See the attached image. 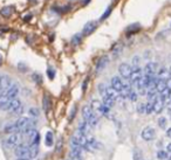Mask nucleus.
I'll return each instance as SVG.
<instances>
[{"mask_svg":"<svg viewBox=\"0 0 171 160\" xmlns=\"http://www.w3.org/2000/svg\"><path fill=\"white\" fill-rule=\"evenodd\" d=\"M39 153V145H27L21 144L17 149H14V155L18 159H30L33 160Z\"/></svg>","mask_w":171,"mask_h":160,"instance_id":"nucleus-1","label":"nucleus"},{"mask_svg":"<svg viewBox=\"0 0 171 160\" xmlns=\"http://www.w3.org/2000/svg\"><path fill=\"white\" fill-rule=\"evenodd\" d=\"M82 117L85 119V122L89 124L90 128H95L98 124V118H97L96 113L93 111V109L89 105H85L82 107Z\"/></svg>","mask_w":171,"mask_h":160,"instance_id":"nucleus-2","label":"nucleus"},{"mask_svg":"<svg viewBox=\"0 0 171 160\" xmlns=\"http://www.w3.org/2000/svg\"><path fill=\"white\" fill-rule=\"evenodd\" d=\"M22 133H11L8 134L6 138L4 139V145L7 147V149H17L19 145L23 144L22 141Z\"/></svg>","mask_w":171,"mask_h":160,"instance_id":"nucleus-3","label":"nucleus"},{"mask_svg":"<svg viewBox=\"0 0 171 160\" xmlns=\"http://www.w3.org/2000/svg\"><path fill=\"white\" fill-rule=\"evenodd\" d=\"M70 141H72L73 146H79V147H82V149H85L87 144H88V137L85 136V134H82L81 132L76 131L74 134H73Z\"/></svg>","mask_w":171,"mask_h":160,"instance_id":"nucleus-4","label":"nucleus"},{"mask_svg":"<svg viewBox=\"0 0 171 160\" xmlns=\"http://www.w3.org/2000/svg\"><path fill=\"white\" fill-rule=\"evenodd\" d=\"M23 110H25L23 104H22V102L19 98L12 99L11 105H10V109H8V112H10V113L15 115V116H20V115H22Z\"/></svg>","mask_w":171,"mask_h":160,"instance_id":"nucleus-5","label":"nucleus"},{"mask_svg":"<svg viewBox=\"0 0 171 160\" xmlns=\"http://www.w3.org/2000/svg\"><path fill=\"white\" fill-rule=\"evenodd\" d=\"M142 78H143V70L141 69L139 65H134V67H132V70H131L130 80H129L130 86H135Z\"/></svg>","mask_w":171,"mask_h":160,"instance_id":"nucleus-6","label":"nucleus"},{"mask_svg":"<svg viewBox=\"0 0 171 160\" xmlns=\"http://www.w3.org/2000/svg\"><path fill=\"white\" fill-rule=\"evenodd\" d=\"M13 84L12 78L7 75H1L0 76V92L2 94V96L5 95V92L10 89V86Z\"/></svg>","mask_w":171,"mask_h":160,"instance_id":"nucleus-7","label":"nucleus"},{"mask_svg":"<svg viewBox=\"0 0 171 160\" xmlns=\"http://www.w3.org/2000/svg\"><path fill=\"white\" fill-rule=\"evenodd\" d=\"M155 136H156V131H155V128H151V126L144 128L142 130V132H141V137H142L143 140H145V141L152 140V139L155 138Z\"/></svg>","mask_w":171,"mask_h":160,"instance_id":"nucleus-8","label":"nucleus"},{"mask_svg":"<svg viewBox=\"0 0 171 160\" xmlns=\"http://www.w3.org/2000/svg\"><path fill=\"white\" fill-rule=\"evenodd\" d=\"M131 70H132V67H130L128 63H121L120 67H118V71H120L121 76H122L124 80H127V81L130 80Z\"/></svg>","mask_w":171,"mask_h":160,"instance_id":"nucleus-9","label":"nucleus"},{"mask_svg":"<svg viewBox=\"0 0 171 160\" xmlns=\"http://www.w3.org/2000/svg\"><path fill=\"white\" fill-rule=\"evenodd\" d=\"M152 103H154V112H152V113L158 115V113H160V112L163 111V109H164V105H165V99L160 96V95H158L157 98H156Z\"/></svg>","mask_w":171,"mask_h":160,"instance_id":"nucleus-10","label":"nucleus"},{"mask_svg":"<svg viewBox=\"0 0 171 160\" xmlns=\"http://www.w3.org/2000/svg\"><path fill=\"white\" fill-rule=\"evenodd\" d=\"M111 86L115 91H117L118 94H121V92L123 91L124 82L122 81V78H121V77H118V76H114V77L111 78V86Z\"/></svg>","mask_w":171,"mask_h":160,"instance_id":"nucleus-11","label":"nucleus"},{"mask_svg":"<svg viewBox=\"0 0 171 160\" xmlns=\"http://www.w3.org/2000/svg\"><path fill=\"white\" fill-rule=\"evenodd\" d=\"M19 91H20L19 86H18L17 83H13V84L10 86V89L5 92V95H4V96L7 97V98H10V99H14V98H18Z\"/></svg>","mask_w":171,"mask_h":160,"instance_id":"nucleus-12","label":"nucleus"},{"mask_svg":"<svg viewBox=\"0 0 171 160\" xmlns=\"http://www.w3.org/2000/svg\"><path fill=\"white\" fill-rule=\"evenodd\" d=\"M97 28V22L95 21H88L85 25L83 29H82V34L83 35H90Z\"/></svg>","mask_w":171,"mask_h":160,"instance_id":"nucleus-13","label":"nucleus"},{"mask_svg":"<svg viewBox=\"0 0 171 160\" xmlns=\"http://www.w3.org/2000/svg\"><path fill=\"white\" fill-rule=\"evenodd\" d=\"M144 74L150 76H156L157 74V63L156 62H149L144 68Z\"/></svg>","mask_w":171,"mask_h":160,"instance_id":"nucleus-14","label":"nucleus"},{"mask_svg":"<svg viewBox=\"0 0 171 160\" xmlns=\"http://www.w3.org/2000/svg\"><path fill=\"white\" fill-rule=\"evenodd\" d=\"M109 63V57L108 56H102L98 61H97V63H96V71L97 73H100V71H102L106 67H107V64Z\"/></svg>","mask_w":171,"mask_h":160,"instance_id":"nucleus-15","label":"nucleus"},{"mask_svg":"<svg viewBox=\"0 0 171 160\" xmlns=\"http://www.w3.org/2000/svg\"><path fill=\"white\" fill-rule=\"evenodd\" d=\"M155 89H156V91L158 92V95H160L164 90H166L168 88H166V81L165 80H160V78H157V81H156V86H155Z\"/></svg>","mask_w":171,"mask_h":160,"instance_id":"nucleus-16","label":"nucleus"},{"mask_svg":"<svg viewBox=\"0 0 171 160\" xmlns=\"http://www.w3.org/2000/svg\"><path fill=\"white\" fill-rule=\"evenodd\" d=\"M70 157H75V158L82 159V157H83V149H82V147H79V146H73V145H72Z\"/></svg>","mask_w":171,"mask_h":160,"instance_id":"nucleus-17","label":"nucleus"},{"mask_svg":"<svg viewBox=\"0 0 171 160\" xmlns=\"http://www.w3.org/2000/svg\"><path fill=\"white\" fill-rule=\"evenodd\" d=\"M12 99L7 98V97L2 96L0 98V110L2 111H7L8 112V109H10V105H11Z\"/></svg>","mask_w":171,"mask_h":160,"instance_id":"nucleus-18","label":"nucleus"},{"mask_svg":"<svg viewBox=\"0 0 171 160\" xmlns=\"http://www.w3.org/2000/svg\"><path fill=\"white\" fill-rule=\"evenodd\" d=\"M89 130H90V126H89V124H88L87 122H85V120H82V122L80 123L79 128H77V131L81 132V133L85 134V136H87V133H89Z\"/></svg>","mask_w":171,"mask_h":160,"instance_id":"nucleus-19","label":"nucleus"},{"mask_svg":"<svg viewBox=\"0 0 171 160\" xmlns=\"http://www.w3.org/2000/svg\"><path fill=\"white\" fill-rule=\"evenodd\" d=\"M45 144H46V146H48V147H51V146H52V145L54 144L53 132L48 131V132L46 133V138H45Z\"/></svg>","mask_w":171,"mask_h":160,"instance_id":"nucleus-20","label":"nucleus"},{"mask_svg":"<svg viewBox=\"0 0 171 160\" xmlns=\"http://www.w3.org/2000/svg\"><path fill=\"white\" fill-rule=\"evenodd\" d=\"M12 13H13V7H12V6H5V7H2V8L0 10V14H1L2 17H5V18L11 17Z\"/></svg>","mask_w":171,"mask_h":160,"instance_id":"nucleus-21","label":"nucleus"},{"mask_svg":"<svg viewBox=\"0 0 171 160\" xmlns=\"http://www.w3.org/2000/svg\"><path fill=\"white\" fill-rule=\"evenodd\" d=\"M42 105H43L45 112H48L49 109H51V97L48 96V95H45V96H43Z\"/></svg>","mask_w":171,"mask_h":160,"instance_id":"nucleus-22","label":"nucleus"},{"mask_svg":"<svg viewBox=\"0 0 171 160\" xmlns=\"http://www.w3.org/2000/svg\"><path fill=\"white\" fill-rule=\"evenodd\" d=\"M82 41V34H80V33H76L73 35V38H72V40H70V43L73 44V46H79L80 43Z\"/></svg>","mask_w":171,"mask_h":160,"instance_id":"nucleus-23","label":"nucleus"},{"mask_svg":"<svg viewBox=\"0 0 171 160\" xmlns=\"http://www.w3.org/2000/svg\"><path fill=\"white\" fill-rule=\"evenodd\" d=\"M89 107L93 109V111H94V112H100V109H101V107H102V103H101L100 101L93 99Z\"/></svg>","mask_w":171,"mask_h":160,"instance_id":"nucleus-24","label":"nucleus"},{"mask_svg":"<svg viewBox=\"0 0 171 160\" xmlns=\"http://www.w3.org/2000/svg\"><path fill=\"white\" fill-rule=\"evenodd\" d=\"M102 104H103V105H106L107 107H109V109H110V107H114L115 102H114L113 99H110V98H109L108 96H106V95H104V96H102Z\"/></svg>","mask_w":171,"mask_h":160,"instance_id":"nucleus-25","label":"nucleus"},{"mask_svg":"<svg viewBox=\"0 0 171 160\" xmlns=\"http://www.w3.org/2000/svg\"><path fill=\"white\" fill-rule=\"evenodd\" d=\"M139 28H141V25H139V23H132V25L128 26V28H127V33H128V34L136 33V32H138L139 31Z\"/></svg>","mask_w":171,"mask_h":160,"instance_id":"nucleus-26","label":"nucleus"},{"mask_svg":"<svg viewBox=\"0 0 171 160\" xmlns=\"http://www.w3.org/2000/svg\"><path fill=\"white\" fill-rule=\"evenodd\" d=\"M28 113H30V117L34 119V118L39 117L40 111H39V109H36V107H31V109H30V111H28Z\"/></svg>","mask_w":171,"mask_h":160,"instance_id":"nucleus-27","label":"nucleus"},{"mask_svg":"<svg viewBox=\"0 0 171 160\" xmlns=\"http://www.w3.org/2000/svg\"><path fill=\"white\" fill-rule=\"evenodd\" d=\"M157 158L160 160H166L169 158V155H168V152L166 151H163V149H160L157 152Z\"/></svg>","mask_w":171,"mask_h":160,"instance_id":"nucleus-28","label":"nucleus"},{"mask_svg":"<svg viewBox=\"0 0 171 160\" xmlns=\"http://www.w3.org/2000/svg\"><path fill=\"white\" fill-rule=\"evenodd\" d=\"M127 98H129L131 102H136V101H137V92H136L134 89H131L130 92L128 94V97H127Z\"/></svg>","mask_w":171,"mask_h":160,"instance_id":"nucleus-29","label":"nucleus"},{"mask_svg":"<svg viewBox=\"0 0 171 160\" xmlns=\"http://www.w3.org/2000/svg\"><path fill=\"white\" fill-rule=\"evenodd\" d=\"M137 111L138 113L143 115V113H147V107H145V103H139L137 105Z\"/></svg>","mask_w":171,"mask_h":160,"instance_id":"nucleus-30","label":"nucleus"},{"mask_svg":"<svg viewBox=\"0 0 171 160\" xmlns=\"http://www.w3.org/2000/svg\"><path fill=\"white\" fill-rule=\"evenodd\" d=\"M32 78L36 84H41V83H42V77H41V75H39L35 73V74L32 75Z\"/></svg>","mask_w":171,"mask_h":160,"instance_id":"nucleus-31","label":"nucleus"},{"mask_svg":"<svg viewBox=\"0 0 171 160\" xmlns=\"http://www.w3.org/2000/svg\"><path fill=\"white\" fill-rule=\"evenodd\" d=\"M166 124H168V120H166V118L162 117L158 119V126L160 128H166Z\"/></svg>","mask_w":171,"mask_h":160,"instance_id":"nucleus-32","label":"nucleus"},{"mask_svg":"<svg viewBox=\"0 0 171 160\" xmlns=\"http://www.w3.org/2000/svg\"><path fill=\"white\" fill-rule=\"evenodd\" d=\"M145 107H147V115H150L154 112V103L152 102L145 103Z\"/></svg>","mask_w":171,"mask_h":160,"instance_id":"nucleus-33","label":"nucleus"},{"mask_svg":"<svg viewBox=\"0 0 171 160\" xmlns=\"http://www.w3.org/2000/svg\"><path fill=\"white\" fill-rule=\"evenodd\" d=\"M47 75L49 77V80H54V77H55V70H54L53 67H49L47 69Z\"/></svg>","mask_w":171,"mask_h":160,"instance_id":"nucleus-34","label":"nucleus"},{"mask_svg":"<svg viewBox=\"0 0 171 160\" xmlns=\"http://www.w3.org/2000/svg\"><path fill=\"white\" fill-rule=\"evenodd\" d=\"M106 88H107V86L103 84V83H101V84L98 86V91H100V95H101V96H104V94H106Z\"/></svg>","mask_w":171,"mask_h":160,"instance_id":"nucleus-35","label":"nucleus"},{"mask_svg":"<svg viewBox=\"0 0 171 160\" xmlns=\"http://www.w3.org/2000/svg\"><path fill=\"white\" fill-rule=\"evenodd\" d=\"M110 13H111V6H109L107 10H106V12L103 13V15L101 17V20H104V19H107L108 17L110 15Z\"/></svg>","mask_w":171,"mask_h":160,"instance_id":"nucleus-36","label":"nucleus"},{"mask_svg":"<svg viewBox=\"0 0 171 160\" xmlns=\"http://www.w3.org/2000/svg\"><path fill=\"white\" fill-rule=\"evenodd\" d=\"M166 88H168L169 90H171V77H169V78L166 80Z\"/></svg>","mask_w":171,"mask_h":160,"instance_id":"nucleus-37","label":"nucleus"},{"mask_svg":"<svg viewBox=\"0 0 171 160\" xmlns=\"http://www.w3.org/2000/svg\"><path fill=\"white\" fill-rule=\"evenodd\" d=\"M75 110H76V107H73V110H72V115H70V117H69V120H72L73 118H74V116H75Z\"/></svg>","mask_w":171,"mask_h":160,"instance_id":"nucleus-38","label":"nucleus"},{"mask_svg":"<svg viewBox=\"0 0 171 160\" xmlns=\"http://www.w3.org/2000/svg\"><path fill=\"white\" fill-rule=\"evenodd\" d=\"M166 136H168L169 138H171V128L166 130Z\"/></svg>","mask_w":171,"mask_h":160,"instance_id":"nucleus-39","label":"nucleus"},{"mask_svg":"<svg viewBox=\"0 0 171 160\" xmlns=\"http://www.w3.org/2000/svg\"><path fill=\"white\" fill-rule=\"evenodd\" d=\"M89 1H90V0H82V5H83V6L88 5V4H89Z\"/></svg>","mask_w":171,"mask_h":160,"instance_id":"nucleus-40","label":"nucleus"},{"mask_svg":"<svg viewBox=\"0 0 171 160\" xmlns=\"http://www.w3.org/2000/svg\"><path fill=\"white\" fill-rule=\"evenodd\" d=\"M87 82H88V80H86L85 82H83V86H82V90H83V91L86 90V86H87Z\"/></svg>","mask_w":171,"mask_h":160,"instance_id":"nucleus-41","label":"nucleus"},{"mask_svg":"<svg viewBox=\"0 0 171 160\" xmlns=\"http://www.w3.org/2000/svg\"><path fill=\"white\" fill-rule=\"evenodd\" d=\"M67 160H82V159H80V158H75V157H70V158H68Z\"/></svg>","mask_w":171,"mask_h":160,"instance_id":"nucleus-42","label":"nucleus"},{"mask_svg":"<svg viewBox=\"0 0 171 160\" xmlns=\"http://www.w3.org/2000/svg\"><path fill=\"white\" fill-rule=\"evenodd\" d=\"M166 149H168V152H170V153H171V143L168 145V147H166Z\"/></svg>","mask_w":171,"mask_h":160,"instance_id":"nucleus-43","label":"nucleus"},{"mask_svg":"<svg viewBox=\"0 0 171 160\" xmlns=\"http://www.w3.org/2000/svg\"><path fill=\"white\" fill-rule=\"evenodd\" d=\"M31 18H32V17H31V15H28V17H25V21H27V20H30V19H31Z\"/></svg>","mask_w":171,"mask_h":160,"instance_id":"nucleus-44","label":"nucleus"},{"mask_svg":"<svg viewBox=\"0 0 171 160\" xmlns=\"http://www.w3.org/2000/svg\"><path fill=\"white\" fill-rule=\"evenodd\" d=\"M1 63H2V57H1V55H0V65H1Z\"/></svg>","mask_w":171,"mask_h":160,"instance_id":"nucleus-45","label":"nucleus"},{"mask_svg":"<svg viewBox=\"0 0 171 160\" xmlns=\"http://www.w3.org/2000/svg\"><path fill=\"white\" fill-rule=\"evenodd\" d=\"M0 76H1V74H0ZM1 97H2V94H1V92H0V98H1Z\"/></svg>","mask_w":171,"mask_h":160,"instance_id":"nucleus-46","label":"nucleus"},{"mask_svg":"<svg viewBox=\"0 0 171 160\" xmlns=\"http://www.w3.org/2000/svg\"><path fill=\"white\" fill-rule=\"evenodd\" d=\"M17 160H30V159H17Z\"/></svg>","mask_w":171,"mask_h":160,"instance_id":"nucleus-47","label":"nucleus"},{"mask_svg":"<svg viewBox=\"0 0 171 160\" xmlns=\"http://www.w3.org/2000/svg\"><path fill=\"white\" fill-rule=\"evenodd\" d=\"M169 160H171V155H170V157H169Z\"/></svg>","mask_w":171,"mask_h":160,"instance_id":"nucleus-48","label":"nucleus"},{"mask_svg":"<svg viewBox=\"0 0 171 160\" xmlns=\"http://www.w3.org/2000/svg\"><path fill=\"white\" fill-rule=\"evenodd\" d=\"M142 160H144V159H142Z\"/></svg>","mask_w":171,"mask_h":160,"instance_id":"nucleus-49","label":"nucleus"}]
</instances>
